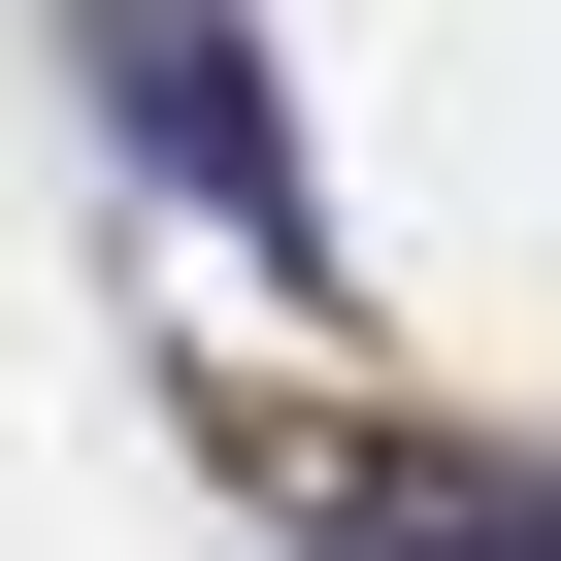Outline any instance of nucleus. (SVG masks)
Wrapping results in <instances>:
<instances>
[{
	"label": "nucleus",
	"instance_id": "f03ea898",
	"mask_svg": "<svg viewBox=\"0 0 561 561\" xmlns=\"http://www.w3.org/2000/svg\"><path fill=\"white\" fill-rule=\"evenodd\" d=\"M298 528L331 561H561V495H495V462H331Z\"/></svg>",
	"mask_w": 561,
	"mask_h": 561
},
{
	"label": "nucleus",
	"instance_id": "f257e3e1",
	"mask_svg": "<svg viewBox=\"0 0 561 561\" xmlns=\"http://www.w3.org/2000/svg\"><path fill=\"white\" fill-rule=\"evenodd\" d=\"M100 133H133V165H198V231H231V264H331L298 133H264V67H231V0H100Z\"/></svg>",
	"mask_w": 561,
	"mask_h": 561
}]
</instances>
